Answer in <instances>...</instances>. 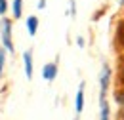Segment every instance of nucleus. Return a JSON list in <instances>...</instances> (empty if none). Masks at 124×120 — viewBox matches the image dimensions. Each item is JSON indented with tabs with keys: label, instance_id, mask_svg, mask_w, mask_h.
<instances>
[{
	"label": "nucleus",
	"instance_id": "obj_1",
	"mask_svg": "<svg viewBox=\"0 0 124 120\" xmlns=\"http://www.w3.org/2000/svg\"><path fill=\"white\" fill-rule=\"evenodd\" d=\"M111 76L113 71L107 63L101 65V71H99V99H107V91H109V84H111Z\"/></svg>",
	"mask_w": 124,
	"mask_h": 120
},
{
	"label": "nucleus",
	"instance_id": "obj_2",
	"mask_svg": "<svg viewBox=\"0 0 124 120\" xmlns=\"http://www.w3.org/2000/svg\"><path fill=\"white\" fill-rule=\"evenodd\" d=\"M0 32H2V44L4 50H8L10 53H14V42H12V21L10 19H2L0 23Z\"/></svg>",
	"mask_w": 124,
	"mask_h": 120
},
{
	"label": "nucleus",
	"instance_id": "obj_3",
	"mask_svg": "<svg viewBox=\"0 0 124 120\" xmlns=\"http://www.w3.org/2000/svg\"><path fill=\"white\" fill-rule=\"evenodd\" d=\"M55 76H57V63H46L42 67V78L52 82V80H55Z\"/></svg>",
	"mask_w": 124,
	"mask_h": 120
},
{
	"label": "nucleus",
	"instance_id": "obj_4",
	"mask_svg": "<svg viewBox=\"0 0 124 120\" xmlns=\"http://www.w3.org/2000/svg\"><path fill=\"white\" fill-rule=\"evenodd\" d=\"M84 88H86V82H80L77 97H75V111H77V114H80L82 109H84Z\"/></svg>",
	"mask_w": 124,
	"mask_h": 120
},
{
	"label": "nucleus",
	"instance_id": "obj_5",
	"mask_svg": "<svg viewBox=\"0 0 124 120\" xmlns=\"http://www.w3.org/2000/svg\"><path fill=\"white\" fill-rule=\"evenodd\" d=\"M111 118V107L107 99H99V120H109Z\"/></svg>",
	"mask_w": 124,
	"mask_h": 120
},
{
	"label": "nucleus",
	"instance_id": "obj_6",
	"mask_svg": "<svg viewBox=\"0 0 124 120\" xmlns=\"http://www.w3.org/2000/svg\"><path fill=\"white\" fill-rule=\"evenodd\" d=\"M23 63H25V76L32 78V55H31V52L23 53Z\"/></svg>",
	"mask_w": 124,
	"mask_h": 120
},
{
	"label": "nucleus",
	"instance_id": "obj_7",
	"mask_svg": "<svg viewBox=\"0 0 124 120\" xmlns=\"http://www.w3.org/2000/svg\"><path fill=\"white\" fill-rule=\"evenodd\" d=\"M113 97H115V103L118 105V109L122 111V114H124V88L122 86L113 91Z\"/></svg>",
	"mask_w": 124,
	"mask_h": 120
},
{
	"label": "nucleus",
	"instance_id": "obj_8",
	"mask_svg": "<svg viewBox=\"0 0 124 120\" xmlns=\"http://www.w3.org/2000/svg\"><path fill=\"white\" fill-rule=\"evenodd\" d=\"M36 27H38V19H36L34 15H31V17L27 19V30H29V34H31V36L36 34Z\"/></svg>",
	"mask_w": 124,
	"mask_h": 120
},
{
	"label": "nucleus",
	"instance_id": "obj_9",
	"mask_svg": "<svg viewBox=\"0 0 124 120\" xmlns=\"http://www.w3.org/2000/svg\"><path fill=\"white\" fill-rule=\"evenodd\" d=\"M116 44L124 50V19L118 23V29H116Z\"/></svg>",
	"mask_w": 124,
	"mask_h": 120
},
{
	"label": "nucleus",
	"instance_id": "obj_10",
	"mask_svg": "<svg viewBox=\"0 0 124 120\" xmlns=\"http://www.w3.org/2000/svg\"><path fill=\"white\" fill-rule=\"evenodd\" d=\"M21 6H23V0H14V17H21Z\"/></svg>",
	"mask_w": 124,
	"mask_h": 120
},
{
	"label": "nucleus",
	"instance_id": "obj_11",
	"mask_svg": "<svg viewBox=\"0 0 124 120\" xmlns=\"http://www.w3.org/2000/svg\"><path fill=\"white\" fill-rule=\"evenodd\" d=\"M118 84L124 88V61L120 63V67H118Z\"/></svg>",
	"mask_w": 124,
	"mask_h": 120
},
{
	"label": "nucleus",
	"instance_id": "obj_12",
	"mask_svg": "<svg viewBox=\"0 0 124 120\" xmlns=\"http://www.w3.org/2000/svg\"><path fill=\"white\" fill-rule=\"evenodd\" d=\"M69 15H71V17H75V15H77V2H75V0H71V8H69Z\"/></svg>",
	"mask_w": 124,
	"mask_h": 120
},
{
	"label": "nucleus",
	"instance_id": "obj_13",
	"mask_svg": "<svg viewBox=\"0 0 124 120\" xmlns=\"http://www.w3.org/2000/svg\"><path fill=\"white\" fill-rule=\"evenodd\" d=\"M6 10H8V0H0V15L6 14Z\"/></svg>",
	"mask_w": 124,
	"mask_h": 120
},
{
	"label": "nucleus",
	"instance_id": "obj_14",
	"mask_svg": "<svg viewBox=\"0 0 124 120\" xmlns=\"http://www.w3.org/2000/svg\"><path fill=\"white\" fill-rule=\"evenodd\" d=\"M4 50H0V78H2V69H4Z\"/></svg>",
	"mask_w": 124,
	"mask_h": 120
},
{
	"label": "nucleus",
	"instance_id": "obj_15",
	"mask_svg": "<svg viewBox=\"0 0 124 120\" xmlns=\"http://www.w3.org/2000/svg\"><path fill=\"white\" fill-rule=\"evenodd\" d=\"M77 44H78V48H84L86 42H84V38H82V36H78V38H77Z\"/></svg>",
	"mask_w": 124,
	"mask_h": 120
},
{
	"label": "nucleus",
	"instance_id": "obj_16",
	"mask_svg": "<svg viewBox=\"0 0 124 120\" xmlns=\"http://www.w3.org/2000/svg\"><path fill=\"white\" fill-rule=\"evenodd\" d=\"M38 8H40V10L46 8V0H38Z\"/></svg>",
	"mask_w": 124,
	"mask_h": 120
}]
</instances>
